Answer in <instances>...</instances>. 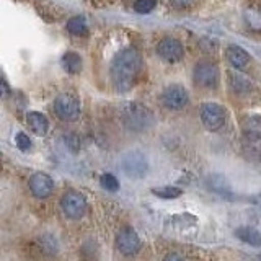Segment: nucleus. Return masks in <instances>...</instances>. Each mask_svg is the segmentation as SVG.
<instances>
[{
	"instance_id": "obj_18",
	"label": "nucleus",
	"mask_w": 261,
	"mask_h": 261,
	"mask_svg": "<svg viewBox=\"0 0 261 261\" xmlns=\"http://www.w3.org/2000/svg\"><path fill=\"white\" fill-rule=\"evenodd\" d=\"M152 193L162 199H176L181 196L183 191L176 186H163V188H153Z\"/></svg>"
},
{
	"instance_id": "obj_5",
	"label": "nucleus",
	"mask_w": 261,
	"mask_h": 261,
	"mask_svg": "<svg viewBox=\"0 0 261 261\" xmlns=\"http://www.w3.org/2000/svg\"><path fill=\"white\" fill-rule=\"evenodd\" d=\"M54 111L62 121H75L80 116V103L72 95H59L54 101Z\"/></svg>"
},
{
	"instance_id": "obj_14",
	"label": "nucleus",
	"mask_w": 261,
	"mask_h": 261,
	"mask_svg": "<svg viewBox=\"0 0 261 261\" xmlns=\"http://www.w3.org/2000/svg\"><path fill=\"white\" fill-rule=\"evenodd\" d=\"M243 134L250 139H261V116H248L242 121Z\"/></svg>"
},
{
	"instance_id": "obj_10",
	"label": "nucleus",
	"mask_w": 261,
	"mask_h": 261,
	"mask_svg": "<svg viewBox=\"0 0 261 261\" xmlns=\"http://www.w3.org/2000/svg\"><path fill=\"white\" fill-rule=\"evenodd\" d=\"M188 100L190 96L181 85H170L162 95V101L168 110H181L188 105Z\"/></svg>"
},
{
	"instance_id": "obj_1",
	"label": "nucleus",
	"mask_w": 261,
	"mask_h": 261,
	"mask_svg": "<svg viewBox=\"0 0 261 261\" xmlns=\"http://www.w3.org/2000/svg\"><path fill=\"white\" fill-rule=\"evenodd\" d=\"M142 70V57L137 49L126 47L119 51L111 62V80L118 92H129L136 85V82Z\"/></svg>"
},
{
	"instance_id": "obj_17",
	"label": "nucleus",
	"mask_w": 261,
	"mask_h": 261,
	"mask_svg": "<svg viewBox=\"0 0 261 261\" xmlns=\"http://www.w3.org/2000/svg\"><path fill=\"white\" fill-rule=\"evenodd\" d=\"M67 31L70 35H75V36H84L87 35V21L84 16H73L67 21Z\"/></svg>"
},
{
	"instance_id": "obj_13",
	"label": "nucleus",
	"mask_w": 261,
	"mask_h": 261,
	"mask_svg": "<svg viewBox=\"0 0 261 261\" xmlns=\"http://www.w3.org/2000/svg\"><path fill=\"white\" fill-rule=\"evenodd\" d=\"M27 121L31 127V130L36 136H44L49 130V121L43 113L39 111H31L27 114Z\"/></svg>"
},
{
	"instance_id": "obj_7",
	"label": "nucleus",
	"mask_w": 261,
	"mask_h": 261,
	"mask_svg": "<svg viewBox=\"0 0 261 261\" xmlns=\"http://www.w3.org/2000/svg\"><path fill=\"white\" fill-rule=\"evenodd\" d=\"M194 82L204 88H214L219 82V69L209 61L199 62L194 67Z\"/></svg>"
},
{
	"instance_id": "obj_6",
	"label": "nucleus",
	"mask_w": 261,
	"mask_h": 261,
	"mask_svg": "<svg viewBox=\"0 0 261 261\" xmlns=\"http://www.w3.org/2000/svg\"><path fill=\"white\" fill-rule=\"evenodd\" d=\"M201 121L206 129L219 130L225 124V110L217 103H204L201 106Z\"/></svg>"
},
{
	"instance_id": "obj_12",
	"label": "nucleus",
	"mask_w": 261,
	"mask_h": 261,
	"mask_svg": "<svg viewBox=\"0 0 261 261\" xmlns=\"http://www.w3.org/2000/svg\"><path fill=\"white\" fill-rule=\"evenodd\" d=\"M225 57H227V61L230 62L232 67H235V69H243L245 65L250 62L248 53L245 51V49H242L240 46H235V44L227 47Z\"/></svg>"
},
{
	"instance_id": "obj_11",
	"label": "nucleus",
	"mask_w": 261,
	"mask_h": 261,
	"mask_svg": "<svg viewBox=\"0 0 261 261\" xmlns=\"http://www.w3.org/2000/svg\"><path fill=\"white\" fill-rule=\"evenodd\" d=\"M30 190L36 198L44 199L51 196L54 191V181L53 178L46 173H35L30 178Z\"/></svg>"
},
{
	"instance_id": "obj_8",
	"label": "nucleus",
	"mask_w": 261,
	"mask_h": 261,
	"mask_svg": "<svg viewBox=\"0 0 261 261\" xmlns=\"http://www.w3.org/2000/svg\"><path fill=\"white\" fill-rule=\"evenodd\" d=\"M116 247L122 255L130 256L141 250V239L133 227H124L116 237Z\"/></svg>"
},
{
	"instance_id": "obj_16",
	"label": "nucleus",
	"mask_w": 261,
	"mask_h": 261,
	"mask_svg": "<svg viewBox=\"0 0 261 261\" xmlns=\"http://www.w3.org/2000/svg\"><path fill=\"white\" fill-rule=\"evenodd\" d=\"M62 64H64V69L67 70L69 73H72V75L79 73L80 69H82V59H80V56L77 53H67V54H64Z\"/></svg>"
},
{
	"instance_id": "obj_21",
	"label": "nucleus",
	"mask_w": 261,
	"mask_h": 261,
	"mask_svg": "<svg viewBox=\"0 0 261 261\" xmlns=\"http://www.w3.org/2000/svg\"><path fill=\"white\" fill-rule=\"evenodd\" d=\"M155 0H136L134 4V10L137 13H150L155 8Z\"/></svg>"
},
{
	"instance_id": "obj_9",
	"label": "nucleus",
	"mask_w": 261,
	"mask_h": 261,
	"mask_svg": "<svg viewBox=\"0 0 261 261\" xmlns=\"http://www.w3.org/2000/svg\"><path fill=\"white\" fill-rule=\"evenodd\" d=\"M157 54L167 62H178L183 59V44L175 38H163L157 44Z\"/></svg>"
},
{
	"instance_id": "obj_4",
	"label": "nucleus",
	"mask_w": 261,
	"mask_h": 261,
	"mask_svg": "<svg viewBox=\"0 0 261 261\" xmlns=\"http://www.w3.org/2000/svg\"><path fill=\"white\" fill-rule=\"evenodd\" d=\"M61 207H62V212L69 219L77 220L80 217H84V214L87 212V199H85V196L79 191H69L62 196Z\"/></svg>"
},
{
	"instance_id": "obj_23",
	"label": "nucleus",
	"mask_w": 261,
	"mask_h": 261,
	"mask_svg": "<svg viewBox=\"0 0 261 261\" xmlns=\"http://www.w3.org/2000/svg\"><path fill=\"white\" fill-rule=\"evenodd\" d=\"M163 261H185L181 256L178 255V253H168V255L165 256V259Z\"/></svg>"
},
{
	"instance_id": "obj_20",
	"label": "nucleus",
	"mask_w": 261,
	"mask_h": 261,
	"mask_svg": "<svg viewBox=\"0 0 261 261\" xmlns=\"http://www.w3.org/2000/svg\"><path fill=\"white\" fill-rule=\"evenodd\" d=\"M101 186L105 188L106 191L114 193V191H118V190H119V181H118V179L114 178L111 173H105V175L101 176Z\"/></svg>"
},
{
	"instance_id": "obj_19",
	"label": "nucleus",
	"mask_w": 261,
	"mask_h": 261,
	"mask_svg": "<svg viewBox=\"0 0 261 261\" xmlns=\"http://www.w3.org/2000/svg\"><path fill=\"white\" fill-rule=\"evenodd\" d=\"M232 88L235 90V92H242V93H247L248 90L251 88V84L250 82L242 77V75H233L232 79Z\"/></svg>"
},
{
	"instance_id": "obj_15",
	"label": "nucleus",
	"mask_w": 261,
	"mask_h": 261,
	"mask_svg": "<svg viewBox=\"0 0 261 261\" xmlns=\"http://www.w3.org/2000/svg\"><path fill=\"white\" fill-rule=\"evenodd\" d=\"M237 239L251 245V247H261V233L251 227H239L235 230Z\"/></svg>"
},
{
	"instance_id": "obj_3",
	"label": "nucleus",
	"mask_w": 261,
	"mask_h": 261,
	"mask_svg": "<svg viewBox=\"0 0 261 261\" xmlns=\"http://www.w3.org/2000/svg\"><path fill=\"white\" fill-rule=\"evenodd\" d=\"M121 167L124 170V173L130 178H144L149 171V162L147 157L139 150H129L122 155Z\"/></svg>"
},
{
	"instance_id": "obj_2",
	"label": "nucleus",
	"mask_w": 261,
	"mask_h": 261,
	"mask_svg": "<svg viewBox=\"0 0 261 261\" xmlns=\"http://www.w3.org/2000/svg\"><path fill=\"white\" fill-rule=\"evenodd\" d=\"M122 121L130 130H145L152 127L155 119L149 108L139 103H129L122 110Z\"/></svg>"
},
{
	"instance_id": "obj_22",
	"label": "nucleus",
	"mask_w": 261,
	"mask_h": 261,
	"mask_svg": "<svg viewBox=\"0 0 261 261\" xmlns=\"http://www.w3.org/2000/svg\"><path fill=\"white\" fill-rule=\"evenodd\" d=\"M15 142H16V147H18L20 150H28V149H31V141H30V137L24 134V133H18V134H16Z\"/></svg>"
},
{
	"instance_id": "obj_24",
	"label": "nucleus",
	"mask_w": 261,
	"mask_h": 261,
	"mask_svg": "<svg viewBox=\"0 0 261 261\" xmlns=\"http://www.w3.org/2000/svg\"><path fill=\"white\" fill-rule=\"evenodd\" d=\"M171 2H173V5H176V7H188L193 0H171Z\"/></svg>"
}]
</instances>
